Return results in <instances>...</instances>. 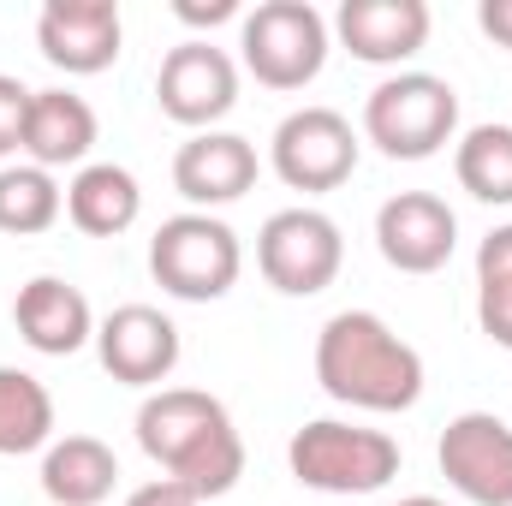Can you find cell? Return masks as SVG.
I'll return each instance as SVG.
<instances>
[{
    "mask_svg": "<svg viewBox=\"0 0 512 506\" xmlns=\"http://www.w3.org/2000/svg\"><path fill=\"white\" fill-rule=\"evenodd\" d=\"M173 12L185 24H227V18H239V0H179Z\"/></svg>",
    "mask_w": 512,
    "mask_h": 506,
    "instance_id": "obj_27",
    "label": "cell"
},
{
    "mask_svg": "<svg viewBox=\"0 0 512 506\" xmlns=\"http://www.w3.org/2000/svg\"><path fill=\"white\" fill-rule=\"evenodd\" d=\"M268 161L292 191H340L358 173V131L334 108H298L274 126Z\"/></svg>",
    "mask_w": 512,
    "mask_h": 506,
    "instance_id": "obj_8",
    "label": "cell"
},
{
    "mask_svg": "<svg viewBox=\"0 0 512 506\" xmlns=\"http://www.w3.org/2000/svg\"><path fill=\"white\" fill-rule=\"evenodd\" d=\"M24 114H30V90L0 72V161L24 149Z\"/></svg>",
    "mask_w": 512,
    "mask_h": 506,
    "instance_id": "obj_24",
    "label": "cell"
},
{
    "mask_svg": "<svg viewBox=\"0 0 512 506\" xmlns=\"http://www.w3.org/2000/svg\"><path fill=\"white\" fill-rule=\"evenodd\" d=\"M60 215H66V191L54 185V173H42V167H30V161L0 167V233L36 239V233H48Z\"/></svg>",
    "mask_w": 512,
    "mask_h": 506,
    "instance_id": "obj_21",
    "label": "cell"
},
{
    "mask_svg": "<svg viewBox=\"0 0 512 506\" xmlns=\"http://www.w3.org/2000/svg\"><path fill=\"white\" fill-rule=\"evenodd\" d=\"M137 447L185 483L197 501H221L245 477V441L215 393L197 387H161L137 405Z\"/></svg>",
    "mask_w": 512,
    "mask_h": 506,
    "instance_id": "obj_1",
    "label": "cell"
},
{
    "mask_svg": "<svg viewBox=\"0 0 512 506\" xmlns=\"http://www.w3.org/2000/svg\"><path fill=\"white\" fill-rule=\"evenodd\" d=\"M239 48L256 84L304 90L328 66V18L310 0H262L239 24Z\"/></svg>",
    "mask_w": 512,
    "mask_h": 506,
    "instance_id": "obj_6",
    "label": "cell"
},
{
    "mask_svg": "<svg viewBox=\"0 0 512 506\" xmlns=\"http://www.w3.org/2000/svg\"><path fill=\"white\" fill-rule=\"evenodd\" d=\"M477 322L501 352H512V280H477Z\"/></svg>",
    "mask_w": 512,
    "mask_h": 506,
    "instance_id": "obj_23",
    "label": "cell"
},
{
    "mask_svg": "<svg viewBox=\"0 0 512 506\" xmlns=\"http://www.w3.org/2000/svg\"><path fill=\"white\" fill-rule=\"evenodd\" d=\"M155 102L173 126L215 131V120H227L239 108V66L227 48L215 42H179L167 48L161 72H155Z\"/></svg>",
    "mask_w": 512,
    "mask_h": 506,
    "instance_id": "obj_9",
    "label": "cell"
},
{
    "mask_svg": "<svg viewBox=\"0 0 512 506\" xmlns=\"http://www.w3.org/2000/svg\"><path fill=\"white\" fill-rule=\"evenodd\" d=\"M316 381L352 411H411L423 399V358L376 310H340L316 334Z\"/></svg>",
    "mask_w": 512,
    "mask_h": 506,
    "instance_id": "obj_2",
    "label": "cell"
},
{
    "mask_svg": "<svg viewBox=\"0 0 512 506\" xmlns=\"http://www.w3.org/2000/svg\"><path fill=\"white\" fill-rule=\"evenodd\" d=\"M12 322H18L24 346L42 352V358H72V352H84V346L96 340V310H90V298H84L72 280H60V274H36V280L18 292V304H12Z\"/></svg>",
    "mask_w": 512,
    "mask_h": 506,
    "instance_id": "obj_16",
    "label": "cell"
},
{
    "mask_svg": "<svg viewBox=\"0 0 512 506\" xmlns=\"http://www.w3.org/2000/svg\"><path fill=\"white\" fill-rule=\"evenodd\" d=\"M459 245V221L435 191H399L376 209V251L399 274H435Z\"/></svg>",
    "mask_w": 512,
    "mask_h": 506,
    "instance_id": "obj_13",
    "label": "cell"
},
{
    "mask_svg": "<svg viewBox=\"0 0 512 506\" xmlns=\"http://www.w3.org/2000/svg\"><path fill=\"white\" fill-rule=\"evenodd\" d=\"M96 358L126 387H161L179 370V328L155 304H120L96 322Z\"/></svg>",
    "mask_w": 512,
    "mask_h": 506,
    "instance_id": "obj_12",
    "label": "cell"
},
{
    "mask_svg": "<svg viewBox=\"0 0 512 506\" xmlns=\"http://www.w3.org/2000/svg\"><path fill=\"white\" fill-rule=\"evenodd\" d=\"M239 233L221 221V215H203V209H185L173 221L155 227L149 239V274L167 298H185V304H215L239 286Z\"/></svg>",
    "mask_w": 512,
    "mask_h": 506,
    "instance_id": "obj_4",
    "label": "cell"
},
{
    "mask_svg": "<svg viewBox=\"0 0 512 506\" xmlns=\"http://www.w3.org/2000/svg\"><path fill=\"white\" fill-rule=\"evenodd\" d=\"M477 24L512 54V0H483V6H477Z\"/></svg>",
    "mask_w": 512,
    "mask_h": 506,
    "instance_id": "obj_28",
    "label": "cell"
},
{
    "mask_svg": "<svg viewBox=\"0 0 512 506\" xmlns=\"http://www.w3.org/2000/svg\"><path fill=\"white\" fill-rule=\"evenodd\" d=\"M126 506H203L185 483H173V477H155V483H143V489H131Z\"/></svg>",
    "mask_w": 512,
    "mask_h": 506,
    "instance_id": "obj_26",
    "label": "cell"
},
{
    "mask_svg": "<svg viewBox=\"0 0 512 506\" xmlns=\"http://www.w3.org/2000/svg\"><path fill=\"white\" fill-rule=\"evenodd\" d=\"M137 215H143V191H137L131 167H120V161H90V167L72 173V185H66V221L78 233L120 239V233L137 227Z\"/></svg>",
    "mask_w": 512,
    "mask_h": 506,
    "instance_id": "obj_18",
    "label": "cell"
},
{
    "mask_svg": "<svg viewBox=\"0 0 512 506\" xmlns=\"http://www.w3.org/2000/svg\"><path fill=\"white\" fill-rule=\"evenodd\" d=\"M453 173L477 203H512V126H471L453 149Z\"/></svg>",
    "mask_w": 512,
    "mask_h": 506,
    "instance_id": "obj_22",
    "label": "cell"
},
{
    "mask_svg": "<svg viewBox=\"0 0 512 506\" xmlns=\"http://www.w3.org/2000/svg\"><path fill=\"white\" fill-rule=\"evenodd\" d=\"M256 185V143L239 131H191L173 155V191L191 209H221L239 203Z\"/></svg>",
    "mask_w": 512,
    "mask_h": 506,
    "instance_id": "obj_14",
    "label": "cell"
},
{
    "mask_svg": "<svg viewBox=\"0 0 512 506\" xmlns=\"http://www.w3.org/2000/svg\"><path fill=\"white\" fill-rule=\"evenodd\" d=\"M54 441V393L30 370H0V459L36 453Z\"/></svg>",
    "mask_w": 512,
    "mask_h": 506,
    "instance_id": "obj_20",
    "label": "cell"
},
{
    "mask_svg": "<svg viewBox=\"0 0 512 506\" xmlns=\"http://www.w3.org/2000/svg\"><path fill=\"white\" fill-rule=\"evenodd\" d=\"M96 149V108L72 90H30V114H24V155L30 167L54 173V167H90Z\"/></svg>",
    "mask_w": 512,
    "mask_h": 506,
    "instance_id": "obj_17",
    "label": "cell"
},
{
    "mask_svg": "<svg viewBox=\"0 0 512 506\" xmlns=\"http://www.w3.org/2000/svg\"><path fill=\"white\" fill-rule=\"evenodd\" d=\"M286 465L316 495H376L399 477V441L340 417H316L286 441Z\"/></svg>",
    "mask_w": 512,
    "mask_h": 506,
    "instance_id": "obj_3",
    "label": "cell"
},
{
    "mask_svg": "<svg viewBox=\"0 0 512 506\" xmlns=\"http://www.w3.org/2000/svg\"><path fill=\"white\" fill-rule=\"evenodd\" d=\"M346 262V239L322 209H280L256 233V268L274 292L286 298H316L334 286Z\"/></svg>",
    "mask_w": 512,
    "mask_h": 506,
    "instance_id": "obj_7",
    "label": "cell"
},
{
    "mask_svg": "<svg viewBox=\"0 0 512 506\" xmlns=\"http://www.w3.org/2000/svg\"><path fill=\"white\" fill-rule=\"evenodd\" d=\"M477 280H512V221L477 245Z\"/></svg>",
    "mask_w": 512,
    "mask_h": 506,
    "instance_id": "obj_25",
    "label": "cell"
},
{
    "mask_svg": "<svg viewBox=\"0 0 512 506\" xmlns=\"http://www.w3.org/2000/svg\"><path fill=\"white\" fill-rule=\"evenodd\" d=\"M334 36L364 66H399L423 54L429 42V6L423 0H346L334 12Z\"/></svg>",
    "mask_w": 512,
    "mask_h": 506,
    "instance_id": "obj_15",
    "label": "cell"
},
{
    "mask_svg": "<svg viewBox=\"0 0 512 506\" xmlns=\"http://www.w3.org/2000/svg\"><path fill=\"white\" fill-rule=\"evenodd\" d=\"M120 483V459L96 435H66L48 441L42 453V495L54 506H102Z\"/></svg>",
    "mask_w": 512,
    "mask_h": 506,
    "instance_id": "obj_19",
    "label": "cell"
},
{
    "mask_svg": "<svg viewBox=\"0 0 512 506\" xmlns=\"http://www.w3.org/2000/svg\"><path fill=\"white\" fill-rule=\"evenodd\" d=\"M459 131V90L435 72H399L382 78L364 102V137L387 161H429Z\"/></svg>",
    "mask_w": 512,
    "mask_h": 506,
    "instance_id": "obj_5",
    "label": "cell"
},
{
    "mask_svg": "<svg viewBox=\"0 0 512 506\" xmlns=\"http://www.w3.org/2000/svg\"><path fill=\"white\" fill-rule=\"evenodd\" d=\"M441 477L471 506H512V423L495 411H459L441 429Z\"/></svg>",
    "mask_w": 512,
    "mask_h": 506,
    "instance_id": "obj_10",
    "label": "cell"
},
{
    "mask_svg": "<svg viewBox=\"0 0 512 506\" xmlns=\"http://www.w3.org/2000/svg\"><path fill=\"white\" fill-rule=\"evenodd\" d=\"M399 506H447V501H435V495H411V501H399Z\"/></svg>",
    "mask_w": 512,
    "mask_h": 506,
    "instance_id": "obj_29",
    "label": "cell"
},
{
    "mask_svg": "<svg viewBox=\"0 0 512 506\" xmlns=\"http://www.w3.org/2000/svg\"><path fill=\"white\" fill-rule=\"evenodd\" d=\"M126 24L114 0H48L36 18V48L66 78H96L120 60Z\"/></svg>",
    "mask_w": 512,
    "mask_h": 506,
    "instance_id": "obj_11",
    "label": "cell"
}]
</instances>
